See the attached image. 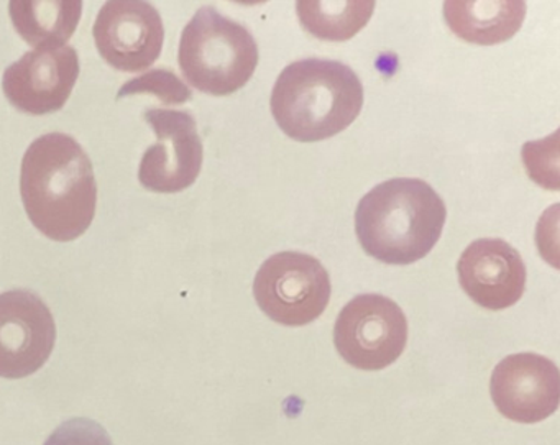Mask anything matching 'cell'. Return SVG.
Listing matches in <instances>:
<instances>
[{"mask_svg": "<svg viewBox=\"0 0 560 445\" xmlns=\"http://www.w3.org/2000/svg\"><path fill=\"white\" fill-rule=\"evenodd\" d=\"M21 196L35 229L55 242H71L91 227L97 185L93 163L67 133L35 140L22 160Z\"/></svg>", "mask_w": 560, "mask_h": 445, "instance_id": "1", "label": "cell"}, {"mask_svg": "<svg viewBox=\"0 0 560 445\" xmlns=\"http://www.w3.org/2000/svg\"><path fill=\"white\" fill-rule=\"evenodd\" d=\"M447 209L429 183L395 178L360 199L355 234L370 257L386 265H411L435 247Z\"/></svg>", "mask_w": 560, "mask_h": 445, "instance_id": "2", "label": "cell"}, {"mask_svg": "<svg viewBox=\"0 0 560 445\" xmlns=\"http://www.w3.org/2000/svg\"><path fill=\"white\" fill-rule=\"evenodd\" d=\"M270 104L278 127L290 139L320 142L336 137L359 117L363 86L347 65L307 58L281 71Z\"/></svg>", "mask_w": 560, "mask_h": 445, "instance_id": "3", "label": "cell"}, {"mask_svg": "<svg viewBox=\"0 0 560 445\" xmlns=\"http://www.w3.org/2000/svg\"><path fill=\"white\" fill-rule=\"evenodd\" d=\"M178 63L195 90L231 96L254 77L258 47L244 25L202 8L183 31Z\"/></svg>", "mask_w": 560, "mask_h": 445, "instance_id": "4", "label": "cell"}, {"mask_svg": "<svg viewBox=\"0 0 560 445\" xmlns=\"http://www.w3.org/2000/svg\"><path fill=\"white\" fill-rule=\"evenodd\" d=\"M329 273L317 258L301 251L271 255L254 281L258 307L275 323L301 327L314 323L329 306Z\"/></svg>", "mask_w": 560, "mask_h": 445, "instance_id": "5", "label": "cell"}, {"mask_svg": "<svg viewBox=\"0 0 560 445\" xmlns=\"http://www.w3.org/2000/svg\"><path fill=\"white\" fill-rule=\"evenodd\" d=\"M408 342L401 307L382 294H360L343 306L334 327L339 355L353 368L376 372L395 363Z\"/></svg>", "mask_w": 560, "mask_h": 445, "instance_id": "6", "label": "cell"}, {"mask_svg": "<svg viewBox=\"0 0 560 445\" xmlns=\"http://www.w3.org/2000/svg\"><path fill=\"white\" fill-rule=\"evenodd\" d=\"M145 120L156 142L143 153L140 185L162 195L185 191L198 179L205 159L195 117L185 110L152 109Z\"/></svg>", "mask_w": 560, "mask_h": 445, "instance_id": "7", "label": "cell"}, {"mask_svg": "<svg viewBox=\"0 0 560 445\" xmlns=\"http://www.w3.org/2000/svg\"><path fill=\"white\" fill-rule=\"evenodd\" d=\"M57 326L50 307L32 291L0 294V376L34 375L50 359Z\"/></svg>", "mask_w": 560, "mask_h": 445, "instance_id": "8", "label": "cell"}, {"mask_svg": "<svg viewBox=\"0 0 560 445\" xmlns=\"http://www.w3.org/2000/svg\"><path fill=\"white\" fill-rule=\"evenodd\" d=\"M93 35L107 65L124 73H139L162 55L165 28L150 2L114 0L101 9Z\"/></svg>", "mask_w": 560, "mask_h": 445, "instance_id": "9", "label": "cell"}, {"mask_svg": "<svg viewBox=\"0 0 560 445\" xmlns=\"http://www.w3.org/2000/svg\"><path fill=\"white\" fill-rule=\"evenodd\" d=\"M80 78V58L70 45L38 48L5 70L2 90L15 109L32 116L57 113Z\"/></svg>", "mask_w": 560, "mask_h": 445, "instance_id": "10", "label": "cell"}, {"mask_svg": "<svg viewBox=\"0 0 560 445\" xmlns=\"http://www.w3.org/2000/svg\"><path fill=\"white\" fill-rule=\"evenodd\" d=\"M490 393L504 418L534 424L559 408V370L552 360L537 353H514L494 366Z\"/></svg>", "mask_w": 560, "mask_h": 445, "instance_id": "11", "label": "cell"}, {"mask_svg": "<svg viewBox=\"0 0 560 445\" xmlns=\"http://www.w3.org/2000/svg\"><path fill=\"white\" fill-rule=\"evenodd\" d=\"M458 283L478 306L503 311L526 290V265L516 248L500 238L471 242L457 264Z\"/></svg>", "mask_w": 560, "mask_h": 445, "instance_id": "12", "label": "cell"}, {"mask_svg": "<svg viewBox=\"0 0 560 445\" xmlns=\"http://www.w3.org/2000/svg\"><path fill=\"white\" fill-rule=\"evenodd\" d=\"M526 17L521 0H448L444 19L452 34L475 45H498L513 38Z\"/></svg>", "mask_w": 560, "mask_h": 445, "instance_id": "13", "label": "cell"}, {"mask_svg": "<svg viewBox=\"0 0 560 445\" xmlns=\"http://www.w3.org/2000/svg\"><path fill=\"white\" fill-rule=\"evenodd\" d=\"M9 14L15 31L32 47L60 48L73 37L83 14L77 0H12Z\"/></svg>", "mask_w": 560, "mask_h": 445, "instance_id": "14", "label": "cell"}, {"mask_svg": "<svg viewBox=\"0 0 560 445\" xmlns=\"http://www.w3.org/2000/svg\"><path fill=\"white\" fill-rule=\"evenodd\" d=\"M373 9L375 2L365 0H311L296 4L304 31L326 42H347L355 37L369 24Z\"/></svg>", "mask_w": 560, "mask_h": 445, "instance_id": "15", "label": "cell"}, {"mask_svg": "<svg viewBox=\"0 0 560 445\" xmlns=\"http://www.w3.org/2000/svg\"><path fill=\"white\" fill-rule=\"evenodd\" d=\"M136 94H152L165 106H178L188 103L192 97L191 90L175 73L166 70L149 71L137 80L129 81L120 87L117 97L122 99Z\"/></svg>", "mask_w": 560, "mask_h": 445, "instance_id": "16", "label": "cell"}, {"mask_svg": "<svg viewBox=\"0 0 560 445\" xmlns=\"http://www.w3.org/2000/svg\"><path fill=\"white\" fill-rule=\"evenodd\" d=\"M45 445H114L103 425L90 419L63 422Z\"/></svg>", "mask_w": 560, "mask_h": 445, "instance_id": "17", "label": "cell"}]
</instances>
